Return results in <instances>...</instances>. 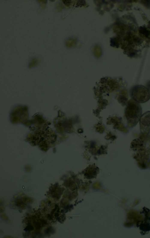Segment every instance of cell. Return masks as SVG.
Here are the masks:
<instances>
[{"instance_id":"obj_2","label":"cell","mask_w":150,"mask_h":238,"mask_svg":"<svg viewBox=\"0 0 150 238\" xmlns=\"http://www.w3.org/2000/svg\"><path fill=\"white\" fill-rule=\"evenodd\" d=\"M132 100L139 103H145L150 99V92L146 87L142 85L133 86L130 90Z\"/></svg>"},{"instance_id":"obj_1","label":"cell","mask_w":150,"mask_h":238,"mask_svg":"<svg viewBox=\"0 0 150 238\" xmlns=\"http://www.w3.org/2000/svg\"><path fill=\"white\" fill-rule=\"evenodd\" d=\"M142 109L140 104L133 100L128 102L125 110V115L129 126H135L139 120L142 115Z\"/></svg>"},{"instance_id":"obj_3","label":"cell","mask_w":150,"mask_h":238,"mask_svg":"<svg viewBox=\"0 0 150 238\" xmlns=\"http://www.w3.org/2000/svg\"><path fill=\"white\" fill-rule=\"evenodd\" d=\"M140 129L143 135L148 134L150 131V111L142 114L139 120Z\"/></svg>"}]
</instances>
